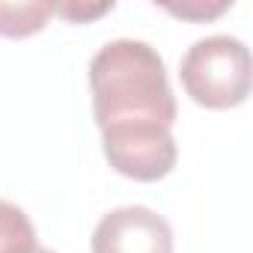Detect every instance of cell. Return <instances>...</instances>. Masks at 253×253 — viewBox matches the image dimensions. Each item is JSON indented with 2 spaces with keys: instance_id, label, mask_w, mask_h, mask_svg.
<instances>
[{
  "instance_id": "cell-6",
  "label": "cell",
  "mask_w": 253,
  "mask_h": 253,
  "mask_svg": "<svg viewBox=\"0 0 253 253\" xmlns=\"http://www.w3.org/2000/svg\"><path fill=\"white\" fill-rule=\"evenodd\" d=\"M36 247V229L27 211L9 200H0V253H30Z\"/></svg>"
},
{
  "instance_id": "cell-8",
  "label": "cell",
  "mask_w": 253,
  "mask_h": 253,
  "mask_svg": "<svg viewBox=\"0 0 253 253\" xmlns=\"http://www.w3.org/2000/svg\"><path fill=\"white\" fill-rule=\"evenodd\" d=\"M170 15H179V18H191V21H209V18H217L229 9V3H182V6H173L167 3L164 6Z\"/></svg>"
},
{
  "instance_id": "cell-3",
  "label": "cell",
  "mask_w": 253,
  "mask_h": 253,
  "mask_svg": "<svg viewBox=\"0 0 253 253\" xmlns=\"http://www.w3.org/2000/svg\"><path fill=\"white\" fill-rule=\"evenodd\" d=\"M101 149L107 164L134 182H158L173 173L179 146L173 128L158 122H119L101 128Z\"/></svg>"
},
{
  "instance_id": "cell-9",
  "label": "cell",
  "mask_w": 253,
  "mask_h": 253,
  "mask_svg": "<svg viewBox=\"0 0 253 253\" xmlns=\"http://www.w3.org/2000/svg\"><path fill=\"white\" fill-rule=\"evenodd\" d=\"M30 253H54V250H48V247H39V244H36V247H33Z\"/></svg>"
},
{
  "instance_id": "cell-4",
  "label": "cell",
  "mask_w": 253,
  "mask_h": 253,
  "mask_svg": "<svg viewBox=\"0 0 253 253\" xmlns=\"http://www.w3.org/2000/svg\"><path fill=\"white\" fill-rule=\"evenodd\" d=\"M92 253H173V229L146 206H122L98 220Z\"/></svg>"
},
{
  "instance_id": "cell-5",
  "label": "cell",
  "mask_w": 253,
  "mask_h": 253,
  "mask_svg": "<svg viewBox=\"0 0 253 253\" xmlns=\"http://www.w3.org/2000/svg\"><path fill=\"white\" fill-rule=\"evenodd\" d=\"M54 15V3L33 0V3H0V36L6 39H24L39 30Z\"/></svg>"
},
{
  "instance_id": "cell-2",
  "label": "cell",
  "mask_w": 253,
  "mask_h": 253,
  "mask_svg": "<svg viewBox=\"0 0 253 253\" xmlns=\"http://www.w3.org/2000/svg\"><path fill=\"white\" fill-rule=\"evenodd\" d=\"M179 78L191 101L209 110H229L247 101L253 63L250 51L235 36H206L188 48L179 63Z\"/></svg>"
},
{
  "instance_id": "cell-7",
  "label": "cell",
  "mask_w": 253,
  "mask_h": 253,
  "mask_svg": "<svg viewBox=\"0 0 253 253\" xmlns=\"http://www.w3.org/2000/svg\"><path fill=\"white\" fill-rule=\"evenodd\" d=\"M113 9V3H54V15H63L72 24H84L92 18H101Z\"/></svg>"
},
{
  "instance_id": "cell-1",
  "label": "cell",
  "mask_w": 253,
  "mask_h": 253,
  "mask_svg": "<svg viewBox=\"0 0 253 253\" xmlns=\"http://www.w3.org/2000/svg\"><path fill=\"white\" fill-rule=\"evenodd\" d=\"M92 113L98 128L119 122H158L173 128L176 95L164 60L149 42L113 39L89 63Z\"/></svg>"
}]
</instances>
